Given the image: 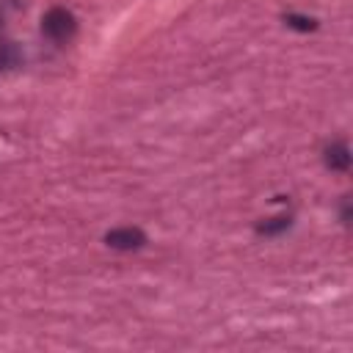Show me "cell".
Instances as JSON below:
<instances>
[{
	"label": "cell",
	"mask_w": 353,
	"mask_h": 353,
	"mask_svg": "<svg viewBox=\"0 0 353 353\" xmlns=\"http://www.w3.org/2000/svg\"><path fill=\"white\" fill-rule=\"evenodd\" d=\"M0 25H3V14H0Z\"/></svg>",
	"instance_id": "8992f818"
},
{
	"label": "cell",
	"mask_w": 353,
	"mask_h": 353,
	"mask_svg": "<svg viewBox=\"0 0 353 353\" xmlns=\"http://www.w3.org/2000/svg\"><path fill=\"white\" fill-rule=\"evenodd\" d=\"M105 243L110 248H116V251H138V248H143L146 234L141 229H135V226H121V229L108 232L105 234Z\"/></svg>",
	"instance_id": "7a4b0ae2"
},
{
	"label": "cell",
	"mask_w": 353,
	"mask_h": 353,
	"mask_svg": "<svg viewBox=\"0 0 353 353\" xmlns=\"http://www.w3.org/2000/svg\"><path fill=\"white\" fill-rule=\"evenodd\" d=\"M284 22H287L290 28H295V30H314V28H317V22H314L312 17H298V14H287Z\"/></svg>",
	"instance_id": "5b68a950"
},
{
	"label": "cell",
	"mask_w": 353,
	"mask_h": 353,
	"mask_svg": "<svg viewBox=\"0 0 353 353\" xmlns=\"http://www.w3.org/2000/svg\"><path fill=\"white\" fill-rule=\"evenodd\" d=\"M0 63H3V61H0Z\"/></svg>",
	"instance_id": "52a82bcc"
},
{
	"label": "cell",
	"mask_w": 353,
	"mask_h": 353,
	"mask_svg": "<svg viewBox=\"0 0 353 353\" xmlns=\"http://www.w3.org/2000/svg\"><path fill=\"white\" fill-rule=\"evenodd\" d=\"M325 165L331 171H347L350 168V149H347V143H342V141L331 143L325 149Z\"/></svg>",
	"instance_id": "3957f363"
},
{
	"label": "cell",
	"mask_w": 353,
	"mask_h": 353,
	"mask_svg": "<svg viewBox=\"0 0 353 353\" xmlns=\"http://www.w3.org/2000/svg\"><path fill=\"white\" fill-rule=\"evenodd\" d=\"M284 229H290V218L287 215H281V218H273V221H268V223H259V234H276V232H284Z\"/></svg>",
	"instance_id": "277c9868"
},
{
	"label": "cell",
	"mask_w": 353,
	"mask_h": 353,
	"mask_svg": "<svg viewBox=\"0 0 353 353\" xmlns=\"http://www.w3.org/2000/svg\"><path fill=\"white\" fill-rule=\"evenodd\" d=\"M74 30H77V22H74L72 11H66V8H50L41 19V33L50 41H58V44L69 41L74 36Z\"/></svg>",
	"instance_id": "6da1fadb"
}]
</instances>
